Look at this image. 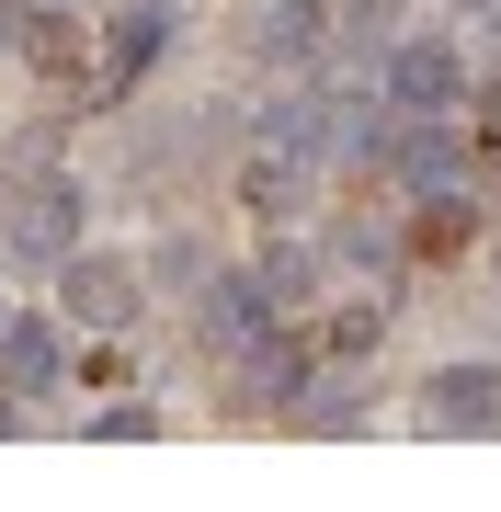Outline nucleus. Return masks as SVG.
<instances>
[{
	"label": "nucleus",
	"mask_w": 501,
	"mask_h": 512,
	"mask_svg": "<svg viewBox=\"0 0 501 512\" xmlns=\"http://www.w3.org/2000/svg\"><path fill=\"white\" fill-rule=\"evenodd\" d=\"M80 251V183H23V194H0V262L12 274H46V262H69Z\"/></svg>",
	"instance_id": "f257e3e1"
},
{
	"label": "nucleus",
	"mask_w": 501,
	"mask_h": 512,
	"mask_svg": "<svg viewBox=\"0 0 501 512\" xmlns=\"http://www.w3.org/2000/svg\"><path fill=\"white\" fill-rule=\"evenodd\" d=\"M57 274H69V319H80V330H126V319H137V262L69 251V262H57Z\"/></svg>",
	"instance_id": "f03ea898"
},
{
	"label": "nucleus",
	"mask_w": 501,
	"mask_h": 512,
	"mask_svg": "<svg viewBox=\"0 0 501 512\" xmlns=\"http://www.w3.org/2000/svg\"><path fill=\"white\" fill-rule=\"evenodd\" d=\"M422 421L433 433H501V365H445L422 387Z\"/></svg>",
	"instance_id": "7ed1b4c3"
},
{
	"label": "nucleus",
	"mask_w": 501,
	"mask_h": 512,
	"mask_svg": "<svg viewBox=\"0 0 501 512\" xmlns=\"http://www.w3.org/2000/svg\"><path fill=\"white\" fill-rule=\"evenodd\" d=\"M388 92H399V114H445V103L467 92V69H456V46L399 35V46H388Z\"/></svg>",
	"instance_id": "20e7f679"
},
{
	"label": "nucleus",
	"mask_w": 501,
	"mask_h": 512,
	"mask_svg": "<svg viewBox=\"0 0 501 512\" xmlns=\"http://www.w3.org/2000/svg\"><path fill=\"white\" fill-rule=\"evenodd\" d=\"M319 46H331L319 0H251V57H262V69H308Z\"/></svg>",
	"instance_id": "39448f33"
},
{
	"label": "nucleus",
	"mask_w": 501,
	"mask_h": 512,
	"mask_svg": "<svg viewBox=\"0 0 501 512\" xmlns=\"http://www.w3.org/2000/svg\"><path fill=\"white\" fill-rule=\"evenodd\" d=\"M46 387H57V330L46 319H0V399L35 410Z\"/></svg>",
	"instance_id": "423d86ee"
},
{
	"label": "nucleus",
	"mask_w": 501,
	"mask_h": 512,
	"mask_svg": "<svg viewBox=\"0 0 501 512\" xmlns=\"http://www.w3.org/2000/svg\"><path fill=\"white\" fill-rule=\"evenodd\" d=\"M240 194L262 205V217H297V205L319 194V160H285V148H251V160H240Z\"/></svg>",
	"instance_id": "0eeeda50"
},
{
	"label": "nucleus",
	"mask_w": 501,
	"mask_h": 512,
	"mask_svg": "<svg viewBox=\"0 0 501 512\" xmlns=\"http://www.w3.org/2000/svg\"><path fill=\"white\" fill-rule=\"evenodd\" d=\"M171 46V12H149V0H137L126 23H114V46H103V92H126L137 69H149V57Z\"/></svg>",
	"instance_id": "6e6552de"
},
{
	"label": "nucleus",
	"mask_w": 501,
	"mask_h": 512,
	"mask_svg": "<svg viewBox=\"0 0 501 512\" xmlns=\"http://www.w3.org/2000/svg\"><path fill=\"white\" fill-rule=\"evenodd\" d=\"M240 376H251V399H308V353L297 342H274V330H251V353H240Z\"/></svg>",
	"instance_id": "1a4fd4ad"
},
{
	"label": "nucleus",
	"mask_w": 501,
	"mask_h": 512,
	"mask_svg": "<svg viewBox=\"0 0 501 512\" xmlns=\"http://www.w3.org/2000/svg\"><path fill=\"white\" fill-rule=\"evenodd\" d=\"M251 330H274V308H262V285H251V274H228L217 296H205V342L251 353Z\"/></svg>",
	"instance_id": "9d476101"
},
{
	"label": "nucleus",
	"mask_w": 501,
	"mask_h": 512,
	"mask_svg": "<svg viewBox=\"0 0 501 512\" xmlns=\"http://www.w3.org/2000/svg\"><path fill=\"white\" fill-rule=\"evenodd\" d=\"M331 46L342 57H388L399 46V0H342V12H331Z\"/></svg>",
	"instance_id": "9b49d317"
},
{
	"label": "nucleus",
	"mask_w": 501,
	"mask_h": 512,
	"mask_svg": "<svg viewBox=\"0 0 501 512\" xmlns=\"http://www.w3.org/2000/svg\"><path fill=\"white\" fill-rule=\"evenodd\" d=\"M251 285H262V308H297V296L319 285V262L297 251V239H285V251H262V262H251Z\"/></svg>",
	"instance_id": "f8f14e48"
},
{
	"label": "nucleus",
	"mask_w": 501,
	"mask_h": 512,
	"mask_svg": "<svg viewBox=\"0 0 501 512\" xmlns=\"http://www.w3.org/2000/svg\"><path fill=\"white\" fill-rule=\"evenodd\" d=\"M0 46H23V12H12V0H0Z\"/></svg>",
	"instance_id": "ddd939ff"
}]
</instances>
